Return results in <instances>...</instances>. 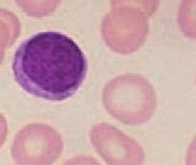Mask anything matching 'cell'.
I'll return each mask as SVG.
<instances>
[{
	"instance_id": "obj_1",
	"label": "cell",
	"mask_w": 196,
	"mask_h": 165,
	"mask_svg": "<svg viewBox=\"0 0 196 165\" xmlns=\"http://www.w3.org/2000/svg\"><path fill=\"white\" fill-rule=\"evenodd\" d=\"M12 75L25 92L63 102L74 97L87 75V59L78 44L60 32H41L17 48Z\"/></svg>"
},
{
	"instance_id": "obj_2",
	"label": "cell",
	"mask_w": 196,
	"mask_h": 165,
	"mask_svg": "<svg viewBox=\"0 0 196 165\" xmlns=\"http://www.w3.org/2000/svg\"><path fill=\"white\" fill-rule=\"evenodd\" d=\"M107 111L126 125H142L155 115L157 95L153 86L141 75L128 73L113 79L103 90Z\"/></svg>"
},
{
	"instance_id": "obj_3",
	"label": "cell",
	"mask_w": 196,
	"mask_h": 165,
	"mask_svg": "<svg viewBox=\"0 0 196 165\" xmlns=\"http://www.w3.org/2000/svg\"><path fill=\"white\" fill-rule=\"evenodd\" d=\"M63 137L54 127L29 124L12 141L11 157L17 165H53L63 154Z\"/></svg>"
},
{
	"instance_id": "obj_4",
	"label": "cell",
	"mask_w": 196,
	"mask_h": 165,
	"mask_svg": "<svg viewBox=\"0 0 196 165\" xmlns=\"http://www.w3.org/2000/svg\"><path fill=\"white\" fill-rule=\"evenodd\" d=\"M102 32L104 41L112 50L119 54H130L145 43L149 22L146 16L136 9H115L107 16Z\"/></svg>"
},
{
	"instance_id": "obj_5",
	"label": "cell",
	"mask_w": 196,
	"mask_h": 165,
	"mask_svg": "<svg viewBox=\"0 0 196 165\" xmlns=\"http://www.w3.org/2000/svg\"><path fill=\"white\" fill-rule=\"evenodd\" d=\"M93 148L107 165H143L145 150L132 137L115 126L97 124L90 131Z\"/></svg>"
},
{
	"instance_id": "obj_6",
	"label": "cell",
	"mask_w": 196,
	"mask_h": 165,
	"mask_svg": "<svg viewBox=\"0 0 196 165\" xmlns=\"http://www.w3.org/2000/svg\"><path fill=\"white\" fill-rule=\"evenodd\" d=\"M178 25L186 38L196 39V0H181L178 10Z\"/></svg>"
},
{
	"instance_id": "obj_7",
	"label": "cell",
	"mask_w": 196,
	"mask_h": 165,
	"mask_svg": "<svg viewBox=\"0 0 196 165\" xmlns=\"http://www.w3.org/2000/svg\"><path fill=\"white\" fill-rule=\"evenodd\" d=\"M17 34H19L17 27H12V26L7 27V26L0 25V63L3 60L4 50L14 42V39H16Z\"/></svg>"
},
{
	"instance_id": "obj_8",
	"label": "cell",
	"mask_w": 196,
	"mask_h": 165,
	"mask_svg": "<svg viewBox=\"0 0 196 165\" xmlns=\"http://www.w3.org/2000/svg\"><path fill=\"white\" fill-rule=\"evenodd\" d=\"M115 4H134L147 15H152L158 7L159 0H114Z\"/></svg>"
},
{
	"instance_id": "obj_9",
	"label": "cell",
	"mask_w": 196,
	"mask_h": 165,
	"mask_svg": "<svg viewBox=\"0 0 196 165\" xmlns=\"http://www.w3.org/2000/svg\"><path fill=\"white\" fill-rule=\"evenodd\" d=\"M63 165H101V164L93 157H90V155H76V157L66 160Z\"/></svg>"
},
{
	"instance_id": "obj_10",
	"label": "cell",
	"mask_w": 196,
	"mask_h": 165,
	"mask_svg": "<svg viewBox=\"0 0 196 165\" xmlns=\"http://www.w3.org/2000/svg\"><path fill=\"white\" fill-rule=\"evenodd\" d=\"M185 165H196V136L193 138L186 149Z\"/></svg>"
},
{
	"instance_id": "obj_11",
	"label": "cell",
	"mask_w": 196,
	"mask_h": 165,
	"mask_svg": "<svg viewBox=\"0 0 196 165\" xmlns=\"http://www.w3.org/2000/svg\"><path fill=\"white\" fill-rule=\"evenodd\" d=\"M7 138V121L5 116L0 114V148L4 146Z\"/></svg>"
}]
</instances>
